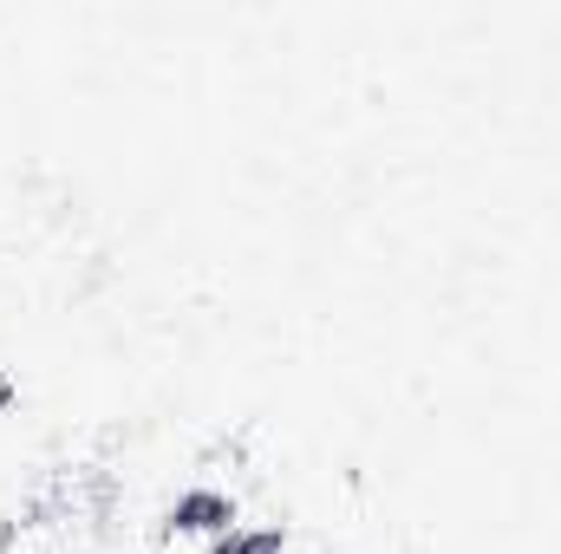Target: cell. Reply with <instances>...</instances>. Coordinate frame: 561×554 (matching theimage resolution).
<instances>
[{"instance_id":"6da1fadb","label":"cell","mask_w":561,"mask_h":554,"mask_svg":"<svg viewBox=\"0 0 561 554\" xmlns=\"http://www.w3.org/2000/svg\"><path fill=\"white\" fill-rule=\"evenodd\" d=\"M176 535H229V529H242V509H236V496L229 489H183L176 503H170V516H163Z\"/></svg>"},{"instance_id":"7a4b0ae2","label":"cell","mask_w":561,"mask_h":554,"mask_svg":"<svg viewBox=\"0 0 561 554\" xmlns=\"http://www.w3.org/2000/svg\"><path fill=\"white\" fill-rule=\"evenodd\" d=\"M287 549V529L268 522V529H229V535H216L209 554H280Z\"/></svg>"},{"instance_id":"3957f363","label":"cell","mask_w":561,"mask_h":554,"mask_svg":"<svg viewBox=\"0 0 561 554\" xmlns=\"http://www.w3.org/2000/svg\"><path fill=\"white\" fill-rule=\"evenodd\" d=\"M0 405H13V385H7V379H0Z\"/></svg>"}]
</instances>
